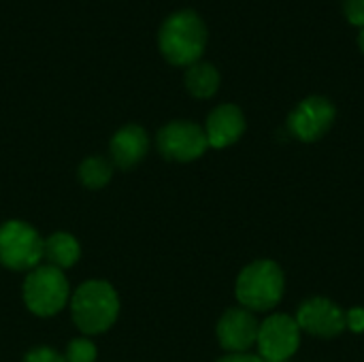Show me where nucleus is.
Returning a JSON list of instances; mask_svg holds the SVG:
<instances>
[{"instance_id": "obj_10", "label": "nucleus", "mask_w": 364, "mask_h": 362, "mask_svg": "<svg viewBox=\"0 0 364 362\" xmlns=\"http://www.w3.org/2000/svg\"><path fill=\"white\" fill-rule=\"evenodd\" d=\"M260 324L247 309H228L218 324V339L224 350L243 354L258 339Z\"/></svg>"}, {"instance_id": "obj_17", "label": "nucleus", "mask_w": 364, "mask_h": 362, "mask_svg": "<svg viewBox=\"0 0 364 362\" xmlns=\"http://www.w3.org/2000/svg\"><path fill=\"white\" fill-rule=\"evenodd\" d=\"M343 13L350 23L364 28V0H343Z\"/></svg>"}, {"instance_id": "obj_8", "label": "nucleus", "mask_w": 364, "mask_h": 362, "mask_svg": "<svg viewBox=\"0 0 364 362\" xmlns=\"http://www.w3.org/2000/svg\"><path fill=\"white\" fill-rule=\"evenodd\" d=\"M335 122V107L322 96H309L288 117L290 132L301 141H318Z\"/></svg>"}, {"instance_id": "obj_3", "label": "nucleus", "mask_w": 364, "mask_h": 362, "mask_svg": "<svg viewBox=\"0 0 364 362\" xmlns=\"http://www.w3.org/2000/svg\"><path fill=\"white\" fill-rule=\"evenodd\" d=\"M284 294V273L271 260H258L245 267L237 280V299L245 309H273Z\"/></svg>"}, {"instance_id": "obj_16", "label": "nucleus", "mask_w": 364, "mask_h": 362, "mask_svg": "<svg viewBox=\"0 0 364 362\" xmlns=\"http://www.w3.org/2000/svg\"><path fill=\"white\" fill-rule=\"evenodd\" d=\"M66 362H94L96 361V346L87 339H73L66 350Z\"/></svg>"}, {"instance_id": "obj_7", "label": "nucleus", "mask_w": 364, "mask_h": 362, "mask_svg": "<svg viewBox=\"0 0 364 362\" xmlns=\"http://www.w3.org/2000/svg\"><path fill=\"white\" fill-rule=\"evenodd\" d=\"M209 147L207 134L192 122H171L158 132V149L168 160H196Z\"/></svg>"}, {"instance_id": "obj_14", "label": "nucleus", "mask_w": 364, "mask_h": 362, "mask_svg": "<svg viewBox=\"0 0 364 362\" xmlns=\"http://www.w3.org/2000/svg\"><path fill=\"white\" fill-rule=\"evenodd\" d=\"M186 87L196 98H211L220 87V73L209 62H196L186 70Z\"/></svg>"}, {"instance_id": "obj_4", "label": "nucleus", "mask_w": 364, "mask_h": 362, "mask_svg": "<svg viewBox=\"0 0 364 362\" xmlns=\"http://www.w3.org/2000/svg\"><path fill=\"white\" fill-rule=\"evenodd\" d=\"M23 299L32 314L53 316L68 301V282L55 267H36L23 282Z\"/></svg>"}, {"instance_id": "obj_11", "label": "nucleus", "mask_w": 364, "mask_h": 362, "mask_svg": "<svg viewBox=\"0 0 364 362\" xmlns=\"http://www.w3.org/2000/svg\"><path fill=\"white\" fill-rule=\"evenodd\" d=\"M245 130V117L239 107L235 105H222L211 111L207 117V141L211 147H228L232 145Z\"/></svg>"}, {"instance_id": "obj_20", "label": "nucleus", "mask_w": 364, "mask_h": 362, "mask_svg": "<svg viewBox=\"0 0 364 362\" xmlns=\"http://www.w3.org/2000/svg\"><path fill=\"white\" fill-rule=\"evenodd\" d=\"M218 362H264L262 358H258V356H252V354H230V356H226V358H222V361Z\"/></svg>"}, {"instance_id": "obj_2", "label": "nucleus", "mask_w": 364, "mask_h": 362, "mask_svg": "<svg viewBox=\"0 0 364 362\" xmlns=\"http://www.w3.org/2000/svg\"><path fill=\"white\" fill-rule=\"evenodd\" d=\"M75 324L87 333H105L119 314V299L107 282H85L70 301Z\"/></svg>"}, {"instance_id": "obj_19", "label": "nucleus", "mask_w": 364, "mask_h": 362, "mask_svg": "<svg viewBox=\"0 0 364 362\" xmlns=\"http://www.w3.org/2000/svg\"><path fill=\"white\" fill-rule=\"evenodd\" d=\"M346 326H350V331H354V333H363L364 309H360V307L350 309V314H346Z\"/></svg>"}, {"instance_id": "obj_13", "label": "nucleus", "mask_w": 364, "mask_h": 362, "mask_svg": "<svg viewBox=\"0 0 364 362\" xmlns=\"http://www.w3.org/2000/svg\"><path fill=\"white\" fill-rule=\"evenodd\" d=\"M79 243L75 241V237L66 235V233H55L45 241V254L43 258L49 260V267L55 269H68L79 260Z\"/></svg>"}, {"instance_id": "obj_9", "label": "nucleus", "mask_w": 364, "mask_h": 362, "mask_svg": "<svg viewBox=\"0 0 364 362\" xmlns=\"http://www.w3.org/2000/svg\"><path fill=\"white\" fill-rule=\"evenodd\" d=\"M296 324L311 335L331 339L346 329V314L328 299H311L301 305Z\"/></svg>"}, {"instance_id": "obj_21", "label": "nucleus", "mask_w": 364, "mask_h": 362, "mask_svg": "<svg viewBox=\"0 0 364 362\" xmlns=\"http://www.w3.org/2000/svg\"><path fill=\"white\" fill-rule=\"evenodd\" d=\"M358 45H360V49H363V53H364V28L360 30V36H358Z\"/></svg>"}, {"instance_id": "obj_1", "label": "nucleus", "mask_w": 364, "mask_h": 362, "mask_svg": "<svg viewBox=\"0 0 364 362\" xmlns=\"http://www.w3.org/2000/svg\"><path fill=\"white\" fill-rule=\"evenodd\" d=\"M158 45L162 55L175 66H192L200 62L207 45V26L198 13L183 9L166 17L160 28Z\"/></svg>"}, {"instance_id": "obj_18", "label": "nucleus", "mask_w": 364, "mask_h": 362, "mask_svg": "<svg viewBox=\"0 0 364 362\" xmlns=\"http://www.w3.org/2000/svg\"><path fill=\"white\" fill-rule=\"evenodd\" d=\"M23 362H66V358L49 348H36L23 358Z\"/></svg>"}, {"instance_id": "obj_5", "label": "nucleus", "mask_w": 364, "mask_h": 362, "mask_svg": "<svg viewBox=\"0 0 364 362\" xmlns=\"http://www.w3.org/2000/svg\"><path fill=\"white\" fill-rule=\"evenodd\" d=\"M45 241L23 222H6L0 228V262L13 271H32L43 260Z\"/></svg>"}, {"instance_id": "obj_6", "label": "nucleus", "mask_w": 364, "mask_h": 362, "mask_svg": "<svg viewBox=\"0 0 364 362\" xmlns=\"http://www.w3.org/2000/svg\"><path fill=\"white\" fill-rule=\"evenodd\" d=\"M301 344V329L294 318L277 314L264 320L258 329V352L264 362L288 361Z\"/></svg>"}, {"instance_id": "obj_15", "label": "nucleus", "mask_w": 364, "mask_h": 362, "mask_svg": "<svg viewBox=\"0 0 364 362\" xmlns=\"http://www.w3.org/2000/svg\"><path fill=\"white\" fill-rule=\"evenodd\" d=\"M111 175H113V166L105 158H98V156L87 158L79 169V177H81L83 186H87L92 190H98V188L107 186Z\"/></svg>"}, {"instance_id": "obj_12", "label": "nucleus", "mask_w": 364, "mask_h": 362, "mask_svg": "<svg viewBox=\"0 0 364 362\" xmlns=\"http://www.w3.org/2000/svg\"><path fill=\"white\" fill-rule=\"evenodd\" d=\"M147 149H149V137L141 126H134V124L122 128L111 141L113 162L122 169H130L132 164L143 160Z\"/></svg>"}]
</instances>
